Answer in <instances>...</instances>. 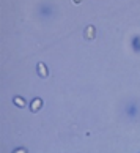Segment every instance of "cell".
<instances>
[{"label":"cell","instance_id":"1","mask_svg":"<svg viewBox=\"0 0 140 153\" xmlns=\"http://www.w3.org/2000/svg\"><path fill=\"white\" fill-rule=\"evenodd\" d=\"M43 107V100L41 98H35L32 101V104H30V109L33 111V112H38Z\"/></svg>","mask_w":140,"mask_h":153},{"label":"cell","instance_id":"2","mask_svg":"<svg viewBox=\"0 0 140 153\" xmlns=\"http://www.w3.org/2000/svg\"><path fill=\"white\" fill-rule=\"evenodd\" d=\"M96 36V29H94V25H88L85 29V38L87 39H93Z\"/></svg>","mask_w":140,"mask_h":153},{"label":"cell","instance_id":"3","mask_svg":"<svg viewBox=\"0 0 140 153\" xmlns=\"http://www.w3.org/2000/svg\"><path fill=\"white\" fill-rule=\"evenodd\" d=\"M38 73H40L41 77H47V68L44 63H38Z\"/></svg>","mask_w":140,"mask_h":153},{"label":"cell","instance_id":"4","mask_svg":"<svg viewBox=\"0 0 140 153\" xmlns=\"http://www.w3.org/2000/svg\"><path fill=\"white\" fill-rule=\"evenodd\" d=\"M13 101H14V104L18 106V107H25V104H27V103H25V100L22 98V96H14Z\"/></svg>","mask_w":140,"mask_h":153},{"label":"cell","instance_id":"5","mask_svg":"<svg viewBox=\"0 0 140 153\" xmlns=\"http://www.w3.org/2000/svg\"><path fill=\"white\" fill-rule=\"evenodd\" d=\"M16 153H25V149H16Z\"/></svg>","mask_w":140,"mask_h":153},{"label":"cell","instance_id":"6","mask_svg":"<svg viewBox=\"0 0 140 153\" xmlns=\"http://www.w3.org/2000/svg\"><path fill=\"white\" fill-rule=\"evenodd\" d=\"M72 2H74V3H80L82 0H72Z\"/></svg>","mask_w":140,"mask_h":153}]
</instances>
